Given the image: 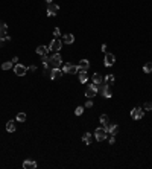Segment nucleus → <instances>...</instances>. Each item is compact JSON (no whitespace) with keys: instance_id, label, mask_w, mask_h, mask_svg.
<instances>
[{"instance_id":"obj_3","label":"nucleus","mask_w":152,"mask_h":169,"mask_svg":"<svg viewBox=\"0 0 152 169\" xmlns=\"http://www.w3.org/2000/svg\"><path fill=\"white\" fill-rule=\"evenodd\" d=\"M47 47H49V52H59L61 47H62V41L59 38H55V40L50 41V44H49Z\"/></svg>"},{"instance_id":"obj_20","label":"nucleus","mask_w":152,"mask_h":169,"mask_svg":"<svg viewBox=\"0 0 152 169\" xmlns=\"http://www.w3.org/2000/svg\"><path fill=\"white\" fill-rule=\"evenodd\" d=\"M114 81H116V78H114L113 75H107L105 78H104V82L107 84V86H113V84H114Z\"/></svg>"},{"instance_id":"obj_27","label":"nucleus","mask_w":152,"mask_h":169,"mask_svg":"<svg viewBox=\"0 0 152 169\" xmlns=\"http://www.w3.org/2000/svg\"><path fill=\"white\" fill-rule=\"evenodd\" d=\"M143 108H145V110H148V111H151V110H152V102H145Z\"/></svg>"},{"instance_id":"obj_9","label":"nucleus","mask_w":152,"mask_h":169,"mask_svg":"<svg viewBox=\"0 0 152 169\" xmlns=\"http://www.w3.org/2000/svg\"><path fill=\"white\" fill-rule=\"evenodd\" d=\"M145 116V111H143V108H138V107H135L131 110V117L134 120H138V119H142Z\"/></svg>"},{"instance_id":"obj_11","label":"nucleus","mask_w":152,"mask_h":169,"mask_svg":"<svg viewBox=\"0 0 152 169\" xmlns=\"http://www.w3.org/2000/svg\"><path fill=\"white\" fill-rule=\"evenodd\" d=\"M78 75H79V82H87V79H88V70L87 69H79L78 70Z\"/></svg>"},{"instance_id":"obj_2","label":"nucleus","mask_w":152,"mask_h":169,"mask_svg":"<svg viewBox=\"0 0 152 169\" xmlns=\"http://www.w3.org/2000/svg\"><path fill=\"white\" fill-rule=\"evenodd\" d=\"M62 73H69V75H75V73H78V70H79V67L78 66H75V64H72V62H66V64L62 66Z\"/></svg>"},{"instance_id":"obj_31","label":"nucleus","mask_w":152,"mask_h":169,"mask_svg":"<svg viewBox=\"0 0 152 169\" xmlns=\"http://www.w3.org/2000/svg\"><path fill=\"white\" fill-rule=\"evenodd\" d=\"M114 143H116V139H114V136H111L110 137V145H114Z\"/></svg>"},{"instance_id":"obj_17","label":"nucleus","mask_w":152,"mask_h":169,"mask_svg":"<svg viewBox=\"0 0 152 169\" xmlns=\"http://www.w3.org/2000/svg\"><path fill=\"white\" fill-rule=\"evenodd\" d=\"M104 82V76L100 75V73H94L93 75V84H97V86H99V84H102Z\"/></svg>"},{"instance_id":"obj_4","label":"nucleus","mask_w":152,"mask_h":169,"mask_svg":"<svg viewBox=\"0 0 152 169\" xmlns=\"http://www.w3.org/2000/svg\"><path fill=\"white\" fill-rule=\"evenodd\" d=\"M107 137H108V133H107L105 128H96L94 130V139L97 142H104Z\"/></svg>"},{"instance_id":"obj_14","label":"nucleus","mask_w":152,"mask_h":169,"mask_svg":"<svg viewBox=\"0 0 152 169\" xmlns=\"http://www.w3.org/2000/svg\"><path fill=\"white\" fill-rule=\"evenodd\" d=\"M35 52H37V54L40 55V56H44V55H47L49 47H47V46H43V44H40V46H38L37 49H35Z\"/></svg>"},{"instance_id":"obj_30","label":"nucleus","mask_w":152,"mask_h":169,"mask_svg":"<svg viewBox=\"0 0 152 169\" xmlns=\"http://www.w3.org/2000/svg\"><path fill=\"white\" fill-rule=\"evenodd\" d=\"M2 28H8V24L5 23V22H2V20H0V29H2Z\"/></svg>"},{"instance_id":"obj_13","label":"nucleus","mask_w":152,"mask_h":169,"mask_svg":"<svg viewBox=\"0 0 152 169\" xmlns=\"http://www.w3.org/2000/svg\"><path fill=\"white\" fill-rule=\"evenodd\" d=\"M104 61H105V66H107V67H111L114 62H116V56H114L113 54H107Z\"/></svg>"},{"instance_id":"obj_32","label":"nucleus","mask_w":152,"mask_h":169,"mask_svg":"<svg viewBox=\"0 0 152 169\" xmlns=\"http://www.w3.org/2000/svg\"><path fill=\"white\" fill-rule=\"evenodd\" d=\"M29 70H31V72H35V70H37V66H31Z\"/></svg>"},{"instance_id":"obj_15","label":"nucleus","mask_w":152,"mask_h":169,"mask_svg":"<svg viewBox=\"0 0 152 169\" xmlns=\"http://www.w3.org/2000/svg\"><path fill=\"white\" fill-rule=\"evenodd\" d=\"M23 168H24V169H35V168H37V162H35V160H31V158H28V160H24Z\"/></svg>"},{"instance_id":"obj_33","label":"nucleus","mask_w":152,"mask_h":169,"mask_svg":"<svg viewBox=\"0 0 152 169\" xmlns=\"http://www.w3.org/2000/svg\"><path fill=\"white\" fill-rule=\"evenodd\" d=\"M17 61H18V56H14L12 58V62H14V64H17Z\"/></svg>"},{"instance_id":"obj_7","label":"nucleus","mask_w":152,"mask_h":169,"mask_svg":"<svg viewBox=\"0 0 152 169\" xmlns=\"http://www.w3.org/2000/svg\"><path fill=\"white\" fill-rule=\"evenodd\" d=\"M58 11H59V6L56 3H47V15L49 17H55V15L58 14Z\"/></svg>"},{"instance_id":"obj_25","label":"nucleus","mask_w":152,"mask_h":169,"mask_svg":"<svg viewBox=\"0 0 152 169\" xmlns=\"http://www.w3.org/2000/svg\"><path fill=\"white\" fill-rule=\"evenodd\" d=\"M26 120V114L24 113H18L17 114V122H24Z\"/></svg>"},{"instance_id":"obj_34","label":"nucleus","mask_w":152,"mask_h":169,"mask_svg":"<svg viewBox=\"0 0 152 169\" xmlns=\"http://www.w3.org/2000/svg\"><path fill=\"white\" fill-rule=\"evenodd\" d=\"M5 44V38H0V47H2Z\"/></svg>"},{"instance_id":"obj_16","label":"nucleus","mask_w":152,"mask_h":169,"mask_svg":"<svg viewBox=\"0 0 152 169\" xmlns=\"http://www.w3.org/2000/svg\"><path fill=\"white\" fill-rule=\"evenodd\" d=\"M62 41H64V43H66V44H73V41H75V37H73L72 34H66V35L62 37Z\"/></svg>"},{"instance_id":"obj_18","label":"nucleus","mask_w":152,"mask_h":169,"mask_svg":"<svg viewBox=\"0 0 152 169\" xmlns=\"http://www.w3.org/2000/svg\"><path fill=\"white\" fill-rule=\"evenodd\" d=\"M91 140H93V134L85 133V134L82 136V142H84L85 145H90V143H91Z\"/></svg>"},{"instance_id":"obj_19","label":"nucleus","mask_w":152,"mask_h":169,"mask_svg":"<svg viewBox=\"0 0 152 169\" xmlns=\"http://www.w3.org/2000/svg\"><path fill=\"white\" fill-rule=\"evenodd\" d=\"M6 131H8V133H14V131H15V120H8Z\"/></svg>"},{"instance_id":"obj_10","label":"nucleus","mask_w":152,"mask_h":169,"mask_svg":"<svg viewBox=\"0 0 152 169\" xmlns=\"http://www.w3.org/2000/svg\"><path fill=\"white\" fill-rule=\"evenodd\" d=\"M107 133L111 134V136H116L119 133V125L117 124H108V126H105Z\"/></svg>"},{"instance_id":"obj_22","label":"nucleus","mask_w":152,"mask_h":169,"mask_svg":"<svg viewBox=\"0 0 152 169\" xmlns=\"http://www.w3.org/2000/svg\"><path fill=\"white\" fill-rule=\"evenodd\" d=\"M78 67H79V69H87V70H88V67H90V61H88V60H81V61H79V64H78Z\"/></svg>"},{"instance_id":"obj_26","label":"nucleus","mask_w":152,"mask_h":169,"mask_svg":"<svg viewBox=\"0 0 152 169\" xmlns=\"http://www.w3.org/2000/svg\"><path fill=\"white\" fill-rule=\"evenodd\" d=\"M84 108H85V107H76V110H75V114H76V116H81V114L84 113Z\"/></svg>"},{"instance_id":"obj_1","label":"nucleus","mask_w":152,"mask_h":169,"mask_svg":"<svg viewBox=\"0 0 152 169\" xmlns=\"http://www.w3.org/2000/svg\"><path fill=\"white\" fill-rule=\"evenodd\" d=\"M62 66V58L59 55V52H55L52 56H50V67L52 69H59Z\"/></svg>"},{"instance_id":"obj_12","label":"nucleus","mask_w":152,"mask_h":169,"mask_svg":"<svg viewBox=\"0 0 152 169\" xmlns=\"http://www.w3.org/2000/svg\"><path fill=\"white\" fill-rule=\"evenodd\" d=\"M61 76H62V70H61V69H52V72H50V79H52V81H58Z\"/></svg>"},{"instance_id":"obj_24","label":"nucleus","mask_w":152,"mask_h":169,"mask_svg":"<svg viewBox=\"0 0 152 169\" xmlns=\"http://www.w3.org/2000/svg\"><path fill=\"white\" fill-rule=\"evenodd\" d=\"M143 72L145 73H152V61L146 62V64L143 66Z\"/></svg>"},{"instance_id":"obj_35","label":"nucleus","mask_w":152,"mask_h":169,"mask_svg":"<svg viewBox=\"0 0 152 169\" xmlns=\"http://www.w3.org/2000/svg\"><path fill=\"white\" fill-rule=\"evenodd\" d=\"M100 50H102V52H105V50H107V44H102V49H100Z\"/></svg>"},{"instance_id":"obj_6","label":"nucleus","mask_w":152,"mask_h":169,"mask_svg":"<svg viewBox=\"0 0 152 169\" xmlns=\"http://www.w3.org/2000/svg\"><path fill=\"white\" fill-rule=\"evenodd\" d=\"M99 92V86L97 84H91V86H88L87 87V90H85V96L88 98V99H91V98H94L96 96V93Z\"/></svg>"},{"instance_id":"obj_23","label":"nucleus","mask_w":152,"mask_h":169,"mask_svg":"<svg viewBox=\"0 0 152 169\" xmlns=\"http://www.w3.org/2000/svg\"><path fill=\"white\" fill-rule=\"evenodd\" d=\"M12 67H14V62L12 61H6V62L2 64V70H9V69H12Z\"/></svg>"},{"instance_id":"obj_28","label":"nucleus","mask_w":152,"mask_h":169,"mask_svg":"<svg viewBox=\"0 0 152 169\" xmlns=\"http://www.w3.org/2000/svg\"><path fill=\"white\" fill-rule=\"evenodd\" d=\"M84 107H85V108H91V107H93V101H91V99H88V101L85 102Z\"/></svg>"},{"instance_id":"obj_21","label":"nucleus","mask_w":152,"mask_h":169,"mask_svg":"<svg viewBox=\"0 0 152 169\" xmlns=\"http://www.w3.org/2000/svg\"><path fill=\"white\" fill-rule=\"evenodd\" d=\"M99 120H100V124L104 125V128H105V126H108V124H110V117H108L107 114H102L100 117H99Z\"/></svg>"},{"instance_id":"obj_29","label":"nucleus","mask_w":152,"mask_h":169,"mask_svg":"<svg viewBox=\"0 0 152 169\" xmlns=\"http://www.w3.org/2000/svg\"><path fill=\"white\" fill-rule=\"evenodd\" d=\"M53 35H55V37H61V31H59V28L53 29Z\"/></svg>"},{"instance_id":"obj_8","label":"nucleus","mask_w":152,"mask_h":169,"mask_svg":"<svg viewBox=\"0 0 152 169\" xmlns=\"http://www.w3.org/2000/svg\"><path fill=\"white\" fill-rule=\"evenodd\" d=\"M14 73L17 76H24L26 73H28V67L23 66V64H15L14 66Z\"/></svg>"},{"instance_id":"obj_5","label":"nucleus","mask_w":152,"mask_h":169,"mask_svg":"<svg viewBox=\"0 0 152 169\" xmlns=\"http://www.w3.org/2000/svg\"><path fill=\"white\" fill-rule=\"evenodd\" d=\"M99 92H100V94H102L105 99H110V98L113 96V93H111V90H110V86H107L105 82L99 84Z\"/></svg>"},{"instance_id":"obj_36","label":"nucleus","mask_w":152,"mask_h":169,"mask_svg":"<svg viewBox=\"0 0 152 169\" xmlns=\"http://www.w3.org/2000/svg\"><path fill=\"white\" fill-rule=\"evenodd\" d=\"M46 2H47V3H52V2H53V0H46Z\"/></svg>"}]
</instances>
